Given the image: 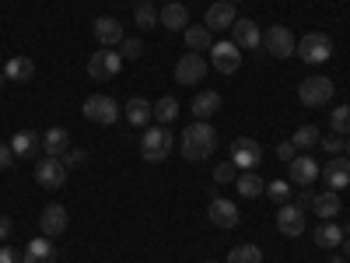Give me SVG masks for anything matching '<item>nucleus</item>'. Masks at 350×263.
I'll return each mask as SVG.
<instances>
[{
	"instance_id": "obj_14",
	"label": "nucleus",
	"mask_w": 350,
	"mask_h": 263,
	"mask_svg": "<svg viewBox=\"0 0 350 263\" xmlns=\"http://www.w3.org/2000/svg\"><path fill=\"white\" fill-rule=\"evenodd\" d=\"M39 228H42L46 239L64 236V228H67V208H64V203H46L42 214H39Z\"/></svg>"
},
{
	"instance_id": "obj_42",
	"label": "nucleus",
	"mask_w": 350,
	"mask_h": 263,
	"mask_svg": "<svg viewBox=\"0 0 350 263\" xmlns=\"http://www.w3.org/2000/svg\"><path fill=\"white\" fill-rule=\"evenodd\" d=\"M14 165V151H11V144H4V140H0V172H4V168H11Z\"/></svg>"
},
{
	"instance_id": "obj_24",
	"label": "nucleus",
	"mask_w": 350,
	"mask_h": 263,
	"mask_svg": "<svg viewBox=\"0 0 350 263\" xmlns=\"http://www.w3.org/2000/svg\"><path fill=\"white\" fill-rule=\"evenodd\" d=\"M4 77L8 81H32L36 77V60L32 56H11L8 67H4Z\"/></svg>"
},
{
	"instance_id": "obj_2",
	"label": "nucleus",
	"mask_w": 350,
	"mask_h": 263,
	"mask_svg": "<svg viewBox=\"0 0 350 263\" xmlns=\"http://www.w3.org/2000/svg\"><path fill=\"white\" fill-rule=\"evenodd\" d=\"M172 148H175V137H172V130L168 127H148V134L140 137V155H144V162H165L168 155H172Z\"/></svg>"
},
{
	"instance_id": "obj_9",
	"label": "nucleus",
	"mask_w": 350,
	"mask_h": 263,
	"mask_svg": "<svg viewBox=\"0 0 350 263\" xmlns=\"http://www.w3.org/2000/svg\"><path fill=\"white\" fill-rule=\"evenodd\" d=\"M207 60H203V56L200 53H183L179 56V60H175V81H179V84H200L203 77H207Z\"/></svg>"
},
{
	"instance_id": "obj_48",
	"label": "nucleus",
	"mask_w": 350,
	"mask_h": 263,
	"mask_svg": "<svg viewBox=\"0 0 350 263\" xmlns=\"http://www.w3.org/2000/svg\"><path fill=\"white\" fill-rule=\"evenodd\" d=\"M8 84V77H4V71H0V88H4Z\"/></svg>"
},
{
	"instance_id": "obj_35",
	"label": "nucleus",
	"mask_w": 350,
	"mask_h": 263,
	"mask_svg": "<svg viewBox=\"0 0 350 263\" xmlns=\"http://www.w3.org/2000/svg\"><path fill=\"white\" fill-rule=\"evenodd\" d=\"M329 127H333V134H340V137L350 134V105H336V109L329 112Z\"/></svg>"
},
{
	"instance_id": "obj_29",
	"label": "nucleus",
	"mask_w": 350,
	"mask_h": 263,
	"mask_svg": "<svg viewBox=\"0 0 350 263\" xmlns=\"http://www.w3.org/2000/svg\"><path fill=\"white\" fill-rule=\"evenodd\" d=\"M217 109H221V95L217 92H200L193 99V116H196V120H211Z\"/></svg>"
},
{
	"instance_id": "obj_34",
	"label": "nucleus",
	"mask_w": 350,
	"mask_h": 263,
	"mask_svg": "<svg viewBox=\"0 0 350 263\" xmlns=\"http://www.w3.org/2000/svg\"><path fill=\"white\" fill-rule=\"evenodd\" d=\"M133 21H137V28H154L158 25V11L151 8V0H137Z\"/></svg>"
},
{
	"instance_id": "obj_3",
	"label": "nucleus",
	"mask_w": 350,
	"mask_h": 263,
	"mask_svg": "<svg viewBox=\"0 0 350 263\" xmlns=\"http://www.w3.org/2000/svg\"><path fill=\"white\" fill-rule=\"evenodd\" d=\"M333 95H336V84L329 81V77H305L301 84H298V102L301 105H308V109H319V105H326V102H333Z\"/></svg>"
},
{
	"instance_id": "obj_51",
	"label": "nucleus",
	"mask_w": 350,
	"mask_h": 263,
	"mask_svg": "<svg viewBox=\"0 0 350 263\" xmlns=\"http://www.w3.org/2000/svg\"><path fill=\"white\" fill-rule=\"evenodd\" d=\"M228 4H239V0H228Z\"/></svg>"
},
{
	"instance_id": "obj_1",
	"label": "nucleus",
	"mask_w": 350,
	"mask_h": 263,
	"mask_svg": "<svg viewBox=\"0 0 350 263\" xmlns=\"http://www.w3.org/2000/svg\"><path fill=\"white\" fill-rule=\"evenodd\" d=\"M217 151V130L207 123V120H196L193 127L183 130V140H179V155L186 162H203Z\"/></svg>"
},
{
	"instance_id": "obj_21",
	"label": "nucleus",
	"mask_w": 350,
	"mask_h": 263,
	"mask_svg": "<svg viewBox=\"0 0 350 263\" xmlns=\"http://www.w3.org/2000/svg\"><path fill=\"white\" fill-rule=\"evenodd\" d=\"M67 151H70V134H67L64 127H53V130L42 134V155H49V158H64Z\"/></svg>"
},
{
	"instance_id": "obj_17",
	"label": "nucleus",
	"mask_w": 350,
	"mask_h": 263,
	"mask_svg": "<svg viewBox=\"0 0 350 263\" xmlns=\"http://www.w3.org/2000/svg\"><path fill=\"white\" fill-rule=\"evenodd\" d=\"M319 175L326 179L329 190H347V186H350V158H340V155H336L326 168H319Z\"/></svg>"
},
{
	"instance_id": "obj_40",
	"label": "nucleus",
	"mask_w": 350,
	"mask_h": 263,
	"mask_svg": "<svg viewBox=\"0 0 350 263\" xmlns=\"http://www.w3.org/2000/svg\"><path fill=\"white\" fill-rule=\"evenodd\" d=\"M343 140H347V137H340V134H329V137H323V151H329V155H340V151H343Z\"/></svg>"
},
{
	"instance_id": "obj_28",
	"label": "nucleus",
	"mask_w": 350,
	"mask_h": 263,
	"mask_svg": "<svg viewBox=\"0 0 350 263\" xmlns=\"http://www.w3.org/2000/svg\"><path fill=\"white\" fill-rule=\"evenodd\" d=\"M183 36H186V49H189V53H200V49H211V46H214V39H211L214 32H211L207 25H189Z\"/></svg>"
},
{
	"instance_id": "obj_36",
	"label": "nucleus",
	"mask_w": 350,
	"mask_h": 263,
	"mask_svg": "<svg viewBox=\"0 0 350 263\" xmlns=\"http://www.w3.org/2000/svg\"><path fill=\"white\" fill-rule=\"evenodd\" d=\"M291 193H295V190H287V183H284V179L267 183V197H270V200H277V203H291Z\"/></svg>"
},
{
	"instance_id": "obj_32",
	"label": "nucleus",
	"mask_w": 350,
	"mask_h": 263,
	"mask_svg": "<svg viewBox=\"0 0 350 263\" xmlns=\"http://www.w3.org/2000/svg\"><path fill=\"white\" fill-rule=\"evenodd\" d=\"M175 116H179V102H175L172 95H165V99H158V102H154V120H158L161 127L175 123Z\"/></svg>"
},
{
	"instance_id": "obj_12",
	"label": "nucleus",
	"mask_w": 350,
	"mask_h": 263,
	"mask_svg": "<svg viewBox=\"0 0 350 263\" xmlns=\"http://www.w3.org/2000/svg\"><path fill=\"white\" fill-rule=\"evenodd\" d=\"M277 231L287 239H298L305 236V211L295 208V203H280V211H277Z\"/></svg>"
},
{
	"instance_id": "obj_20",
	"label": "nucleus",
	"mask_w": 350,
	"mask_h": 263,
	"mask_svg": "<svg viewBox=\"0 0 350 263\" xmlns=\"http://www.w3.org/2000/svg\"><path fill=\"white\" fill-rule=\"evenodd\" d=\"M158 25L172 28V32H186L189 28V11L179 4V0H168V4L161 8V14H158Z\"/></svg>"
},
{
	"instance_id": "obj_50",
	"label": "nucleus",
	"mask_w": 350,
	"mask_h": 263,
	"mask_svg": "<svg viewBox=\"0 0 350 263\" xmlns=\"http://www.w3.org/2000/svg\"><path fill=\"white\" fill-rule=\"evenodd\" d=\"M203 263H217V260H203Z\"/></svg>"
},
{
	"instance_id": "obj_26",
	"label": "nucleus",
	"mask_w": 350,
	"mask_h": 263,
	"mask_svg": "<svg viewBox=\"0 0 350 263\" xmlns=\"http://www.w3.org/2000/svg\"><path fill=\"white\" fill-rule=\"evenodd\" d=\"M312 211H315V218H323V221L336 218V214H340V193H336V190L319 193V197L312 200Z\"/></svg>"
},
{
	"instance_id": "obj_41",
	"label": "nucleus",
	"mask_w": 350,
	"mask_h": 263,
	"mask_svg": "<svg viewBox=\"0 0 350 263\" xmlns=\"http://www.w3.org/2000/svg\"><path fill=\"white\" fill-rule=\"evenodd\" d=\"M277 158H280V162H295V158H298V148H295L291 140H280V144H277Z\"/></svg>"
},
{
	"instance_id": "obj_23",
	"label": "nucleus",
	"mask_w": 350,
	"mask_h": 263,
	"mask_svg": "<svg viewBox=\"0 0 350 263\" xmlns=\"http://www.w3.org/2000/svg\"><path fill=\"white\" fill-rule=\"evenodd\" d=\"M21 263H56V246L46 236H39V239H32V242L25 246Z\"/></svg>"
},
{
	"instance_id": "obj_43",
	"label": "nucleus",
	"mask_w": 350,
	"mask_h": 263,
	"mask_svg": "<svg viewBox=\"0 0 350 263\" xmlns=\"http://www.w3.org/2000/svg\"><path fill=\"white\" fill-rule=\"evenodd\" d=\"M312 200H315V193L301 186V193L295 197V208H301V211H312Z\"/></svg>"
},
{
	"instance_id": "obj_31",
	"label": "nucleus",
	"mask_w": 350,
	"mask_h": 263,
	"mask_svg": "<svg viewBox=\"0 0 350 263\" xmlns=\"http://www.w3.org/2000/svg\"><path fill=\"white\" fill-rule=\"evenodd\" d=\"M228 263H262V249L256 242H242L228 253Z\"/></svg>"
},
{
	"instance_id": "obj_19",
	"label": "nucleus",
	"mask_w": 350,
	"mask_h": 263,
	"mask_svg": "<svg viewBox=\"0 0 350 263\" xmlns=\"http://www.w3.org/2000/svg\"><path fill=\"white\" fill-rule=\"evenodd\" d=\"M95 39H98V46H105V49H112V46H120L126 36H123V21H116V18H98L95 21Z\"/></svg>"
},
{
	"instance_id": "obj_33",
	"label": "nucleus",
	"mask_w": 350,
	"mask_h": 263,
	"mask_svg": "<svg viewBox=\"0 0 350 263\" xmlns=\"http://www.w3.org/2000/svg\"><path fill=\"white\" fill-rule=\"evenodd\" d=\"M291 144H295L298 151H308V148H315V144H319V130H315L312 123H305V127H298V130H295Z\"/></svg>"
},
{
	"instance_id": "obj_13",
	"label": "nucleus",
	"mask_w": 350,
	"mask_h": 263,
	"mask_svg": "<svg viewBox=\"0 0 350 263\" xmlns=\"http://www.w3.org/2000/svg\"><path fill=\"white\" fill-rule=\"evenodd\" d=\"M231 42H235L239 49H259L262 46L259 25L252 18H235V25H231Z\"/></svg>"
},
{
	"instance_id": "obj_11",
	"label": "nucleus",
	"mask_w": 350,
	"mask_h": 263,
	"mask_svg": "<svg viewBox=\"0 0 350 263\" xmlns=\"http://www.w3.org/2000/svg\"><path fill=\"white\" fill-rule=\"evenodd\" d=\"M36 183L42 186V190H64V183H67V168H64V162L60 158H42V162H36Z\"/></svg>"
},
{
	"instance_id": "obj_44",
	"label": "nucleus",
	"mask_w": 350,
	"mask_h": 263,
	"mask_svg": "<svg viewBox=\"0 0 350 263\" xmlns=\"http://www.w3.org/2000/svg\"><path fill=\"white\" fill-rule=\"evenodd\" d=\"M0 263H21V253H14L11 246H0Z\"/></svg>"
},
{
	"instance_id": "obj_7",
	"label": "nucleus",
	"mask_w": 350,
	"mask_h": 263,
	"mask_svg": "<svg viewBox=\"0 0 350 263\" xmlns=\"http://www.w3.org/2000/svg\"><path fill=\"white\" fill-rule=\"evenodd\" d=\"M84 116L98 127H112L116 120H120V102L109 99V95H92L84 102Z\"/></svg>"
},
{
	"instance_id": "obj_49",
	"label": "nucleus",
	"mask_w": 350,
	"mask_h": 263,
	"mask_svg": "<svg viewBox=\"0 0 350 263\" xmlns=\"http://www.w3.org/2000/svg\"><path fill=\"white\" fill-rule=\"evenodd\" d=\"M347 236H350V221H347Z\"/></svg>"
},
{
	"instance_id": "obj_47",
	"label": "nucleus",
	"mask_w": 350,
	"mask_h": 263,
	"mask_svg": "<svg viewBox=\"0 0 350 263\" xmlns=\"http://www.w3.org/2000/svg\"><path fill=\"white\" fill-rule=\"evenodd\" d=\"M340 246H343V253H347V256H350V239H347V242H340Z\"/></svg>"
},
{
	"instance_id": "obj_45",
	"label": "nucleus",
	"mask_w": 350,
	"mask_h": 263,
	"mask_svg": "<svg viewBox=\"0 0 350 263\" xmlns=\"http://www.w3.org/2000/svg\"><path fill=\"white\" fill-rule=\"evenodd\" d=\"M11 236V218H4V214H0V242H4Z\"/></svg>"
},
{
	"instance_id": "obj_5",
	"label": "nucleus",
	"mask_w": 350,
	"mask_h": 263,
	"mask_svg": "<svg viewBox=\"0 0 350 263\" xmlns=\"http://www.w3.org/2000/svg\"><path fill=\"white\" fill-rule=\"evenodd\" d=\"M231 162H235V168L242 172H256L259 162H262V148H259V140L256 137H235L231 140Z\"/></svg>"
},
{
	"instance_id": "obj_52",
	"label": "nucleus",
	"mask_w": 350,
	"mask_h": 263,
	"mask_svg": "<svg viewBox=\"0 0 350 263\" xmlns=\"http://www.w3.org/2000/svg\"><path fill=\"white\" fill-rule=\"evenodd\" d=\"M165 4H168V0H165Z\"/></svg>"
},
{
	"instance_id": "obj_15",
	"label": "nucleus",
	"mask_w": 350,
	"mask_h": 263,
	"mask_svg": "<svg viewBox=\"0 0 350 263\" xmlns=\"http://www.w3.org/2000/svg\"><path fill=\"white\" fill-rule=\"evenodd\" d=\"M287 175L295 186H312L319 179V165H315L312 155H298L295 162H287Z\"/></svg>"
},
{
	"instance_id": "obj_38",
	"label": "nucleus",
	"mask_w": 350,
	"mask_h": 263,
	"mask_svg": "<svg viewBox=\"0 0 350 263\" xmlns=\"http://www.w3.org/2000/svg\"><path fill=\"white\" fill-rule=\"evenodd\" d=\"M231 179H239V168H235V162H221L217 168H214V183H231Z\"/></svg>"
},
{
	"instance_id": "obj_4",
	"label": "nucleus",
	"mask_w": 350,
	"mask_h": 263,
	"mask_svg": "<svg viewBox=\"0 0 350 263\" xmlns=\"http://www.w3.org/2000/svg\"><path fill=\"white\" fill-rule=\"evenodd\" d=\"M305 64H326L329 56H333V39L326 36V32H308V36H301L298 39V49H295Z\"/></svg>"
},
{
	"instance_id": "obj_8",
	"label": "nucleus",
	"mask_w": 350,
	"mask_h": 263,
	"mask_svg": "<svg viewBox=\"0 0 350 263\" xmlns=\"http://www.w3.org/2000/svg\"><path fill=\"white\" fill-rule=\"evenodd\" d=\"M211 67L224 77H231L239 67H242V49L235 42H214L211 46Z\"/></svg>"
},
{
	"instance_id": "obj_10",
	"label": "nucleus",
	"mask_w": 350,
	"mask_h": 263,
	"mask_svg": "<svg viewBox=\"0 0 350 263\" xmlns=\"http://www.w3.org/2000/svg\"><path fill=\"white\" fill-rule=\"evenodd\" d=\"M120 67H123V56L116 53V49H98V53H92V60H88V74H92L95 81H109V77H116L120 74Z\"/></svg>"
},
{
	"instance_id": "obj_16",
	"label": "nucleus",
	"mask_w": 350,
	"mask_h": 263,
	"mask_svg": "<svg viewBox=\"0 0 350 263\" xmlns=\"http://www.w3.org/2000/svg\"><path fill=\"white\" fill-rule=\"evenodd\" d=\"M207 218L217 225V228H235L242 218H239V208L231 200H221V197H211V208H207Z\"/></svg>"
},
{
	"instance_id": "obj_22",
	"label": "nucleus",
	"mask_w": 350,
	"mask_h": 263,
	"mask_svg": "<svg viewBox=\"0 0 350 263\" xmlns=\"http://www.w3.org/2000/svg\"><path fill=\"white\" fill-rule=\"evenodd\" d=\"M123 112H126V123H133V127H148V123L154 120V102L133 95V99L123 105Z\"/></svg>"
},
{
	"instance_id": "obj_18",
	"label": "nucleus",
	"mask_w": 350,
	"mask_h": 263,
	"mask_svg": "<svg viewBox=\"0 0 350 263\" xmlns=\"http://www.w3.org/2000/svg\"><path fill=\"white\" fill-rule=\"evenodd\" d=\"M235 4H228V0H217V4H211L207 8V18H203V21H207V28H211V32H224V28H231V25H235Z\"/></svg>"
},
{
	"instance_id": "obj_6",
	"label": "nucleus",
	"mask_w": 350,
	"mask_h": 263,
	"mask_svg": "<svg viewBox=\"0 0 350 263\" xmlns=\"http://www.w3.org/2000/svg\"><path fill=\"white\" fill-rule=\"evenodd\" d=\"M262 49H267L270 56H277V60H287V56H295L298 39L291 36L284 25H270L267 32H262Z\"/></svg>"
},
{
	"instance_id": "obj_25",
	"label": "nucleus",
	"mask_w": 350,
	"mask_h": 263,
	"mask_svg": "<svg viewBox=\"0 0 350 263\" xmlns=\"http://www.w3.org/2000/svg\"><path fill=\"white\" fill-rule=\"evenodd\" d=\"M11 151H14V158H32L36 151H42V137H36L32 130H21L11 140Z\"/></svg>"
},
{
	"instance_id": "obj_39",
	"label": "nucleus",
	"mask_w": 350,
	"mask_h": 263,
	"mask_svg": "<svg viewBox=\"0 0 350 263\" xmlns=\"http://www.w3.org/2000/svg\"><path fill=\"white\" fill-rule=\"evenodd\" d=\"M60 162H64V168H81V165L88 162V151H84V148H70Z\"/></svg>"
},
{
	"instance_id": "obj_30",
	"label": "nucleus",
	"mask_w": 350,
	"mask_h": 263,
	"mask_svg": "<svg viewBox=\"0 0 350 263\" xmlns=\"http://www.w3.org/2000/svg\"><path fill=\"white\" fill-rule=\"evenodd\" d=\"M235 190L242 193V197H259V193H267V183H262V175L259 172H242L239 179H235Z\"/></svg>"
},
{
	"instance_id": "obj_46",
	"label": "nucleus",
	"mask_w": 350,
	"mask_h": 263,
	"mask_svg": "<svg viewBox=\"0 0 350 263\" xmlns=\"http://www.w3.org/2000/svg\"><path fill=\"white\" fill-rule=\"evenodd\" d=\"M343 151H347V158H350V134H347V140H343Z\"/></svg>"
},
{
	"instance_id": "obj_37",
	"label": "nucleus",
	"mask_w": 350,
	"mask_h": 263,
	"mask_svg": "<svg viewBox=\"0 0 350 263\" xmlns=\"http://www.w3.org/2000/svg\"><path fill=\"white\" fill-rule=\"evenodd\" d=\"M120 56H123V60H140V56H144V42L140 39H123L120 42Z\"/></svg>"
},
{
	"instance_id": "obj_27",
	"label": "nucleus",
	"mask_w": 350,
	"mask_h": 263,
	"mask_svg": "<svg viewBox=\"0 0 350 263\" xmlns=\"http://www.w3.org/2000/svg\"><path fill=\"white\" fill-rule=\"evenodd\" d=\"M340 242H343V228L336 221H323L315 228V246L319 249H336Z\"/></svg>"
}]
</instances>
